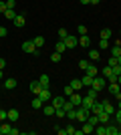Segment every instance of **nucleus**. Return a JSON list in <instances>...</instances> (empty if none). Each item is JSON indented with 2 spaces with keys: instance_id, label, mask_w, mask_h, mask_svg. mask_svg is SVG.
<instances>
[{
  "instance_id": "obj_1",
  "label": "nucleus",
  "mask_w": 121,
  "mask_h": 135,
  "mask_svg": "<svg viewBox=\"0 0 121 135\" xmlns=\"http://www.w3.org/2000/svg\"><path fill=\"white\" fill-rule=\"evenodd\" d=\"M91 87H93L95 91H99V93H101V91L107 87V79H105L103 75H97V77H93V85H91Z\"/></svg>"
},
{
  "instance_id": "obj_2",
  "label": "nucleus",
  "mask_w": 121,
  "mask_h": 135,
  "mask_svg": "<svg viewBox=\"0 0 121 135\" xmlns=\"http://www.w3.org/2000/svg\"><path fill=\"white\" fill-rule=\"evenodd\" d=\"M20 49H22L24 52H28V55H38V51H36V45H35V40H24Z\"/></svg>"
},
{
  "instance_id": "obj_3",
  "label": "nucleus",
  "mask_w": 121,
  "mask_h": 135,
  "mask_svg": "<svg viewBox=\"0 0 121 135\" xmlns=\"http://www.w3.org/2000/svg\"><path fill=\"white\" fill-rule=\"evenodd\" d=\"M89 109L87 107H83V105H79V107H77V121H81V123H85L87 121V117H89Z\"/></svg>"
},
{
  "instance_id": "obj_4",
  "label": "nucleus",
  "mask_w": 121,
  "mask_h": 135,
  "mask_svg": "<svg viewBox=\"0 0 121 135\" xmlns=\"http://www.w3.org/2000/svg\"><path fill=\"white\" fill-rule=\"evenodd\" d=\"M107 89H109V93L113 97H117V99L121 97V85L119 83H107Z\"/></svg>"
},
{
  "instance_id": "obj_5",
  "label": "nucleus",
  "mask_w": 121,
  "mask_h": 135,
  "mask_svg": "<svg viewBox=\"0 0 121 135\" xmlns=\"http://www.w3.org/2000/svg\"><path fill=\"white\" fill-rule=\"evenodd\" d=\"M69 101L73 103V105H75V107H79L81 103H83V97L79 95V91H75V93H71V95H69Z\"/></svg>"
},
{
  "instance_id": "obj_6",
  "label": "nucleus",
  "mask_w": 121,
  "mask_h": 135,
  "mask_svg": "<svg viewBox=\"0 0 121 135\" xmlns=\"http://www.w3.org/2000/svg\"><path fill=\"white\" fill-rule=\"evenodd\" d=\"M16 85H18V81L14 79V77H8V79H4V89H6V91L16 89Z\"/></svg>"
},
{
  "instance_id": "obj_7",
  "label": "nucleus",
  "mask_w": 121,
  "mask_h": 135,
  "mask_svg": "<svg viewBox=\"0 0 121 135\" xmlns=\"http://www.w3.org/2000/svg\"><path fill=\"white\" fill-rule=\"evenodd\" d=\"M36 97H38V99H40L42 103L51 101V99H52V95H51V89H42V91H40V93H38Z\"/></svg>"
},
{
  "instance_id": "obj_8",
  "label": "nucleus",
  "mask_w": 121,
  "mask_h": 135,
  "mask_svg": "<svg viewBox=\"0 0 121 135\" xmlns=\"http://www.w3.org/2000/svg\"><path fill=\"white\" fill-rule=\"evenodd\" d=\"M65 45H67V49H75V46L79 45V40H77V36H73V34H69V36L65 38Z\"/></svg>"
},
{
  "instance_id": "obj_9",
  "label": "nucleus",
  "mask_w": 121,
  "mask_h": 135,
  "mask_svg": "<svg viewBox=\"0 0 121 135\" xmlns=\"http://www.w3.org/2000/svg\"><path fill=\"white\" fill-rule=\"evenodd\" d=\"M12 133V125L8 123V121H2V125H0V135H10Z\"/></svg>"
},
{
  "instance_id": "obj_10",
  "label": "nucleus",
  "mask_w": 121,
  "mask_h": 135,
  "mask_svg": "<svg viewBox=\"0 0 121 135\" xmlns=\"http://www.w3.org/2000/svg\"><path fill=\"white\" fill-rule=\"evenodd\" d=\"M93 103H95V97H91V95H85V97H83V103H81V105H83V107H87L89 111H91Z\"/></svg>"
},
{
  "instance_id": "obj_11",
  "label": "nucleus",
  "mask_w": 121,
  "mask_h": 135,
  "mask_svg": "<svg viewBox=\"0 0 121 135\" xmlns=\"http://www.w3.org/2000/svg\"><path fill=\"white\" fill-rule=\"evenodd\" d=\"M38 83L42 85V89H49V85H51V77H49L46 73H42V75L38 77Z\"/></svg>"
},
{
  "instance_id": "obj_12",
  "label": "nucleus",
  "mask_w": 121,
  "mask_h": 135,
  "mask_svg": "<svg viewBox=\"0 0 121 135\" xmlns=\"http://www.w3.org/2000/svg\"><path fill=\"white\" fill-rule=\"evenodd\" d=\"M24 22H26V18H24V14H16V18L12 20V24H14L16 28H22V26H24Z\"/></svg>"
},
{
  "instance_id": "obj_13",
  "label": "nucleus",
  "mask_w": 121,
  "mask_h": 135,
  "mask_svg": "<svg viewBox=\"0 0 121 135\" xmlns=\"http://www.w3.org/2000/svg\"><path fill=\"white\" fill-rule=\"evenodd\" d=\"M65 101H67L65 97H52V103H51V105H52L55 109H57V107H63V105H65Z\"/></svg>"
},
{
  "instance_id": "obj_14",
  "label": "nucleus",
  "mask_w": 121,
  "mask_h": 135,
  "mask_svg": "<svg viewBox=\"0 0 121 135\" xmlns=\"http://www.w3.org/2000/svg\"><path fill=\"white\" fill-rule=\"evenodd\" d=\"M79 45L85 46V49H89V46H91V38H89V34H83V36H81V38H79Z\"/></svg>"
},
{
  "instance_id": "obj_15",
  "label": "nucleus",
  "mask_w": 121,
  "mask_h": 135,
  "mask_svg": "<svg viewBox=\"0 0 121 135\" xmlns=\"http://www.w3.org/2000/svg\"><path fill=\"white\" fill-rule=\"evenodd\" d=\"M89 59H91L93 62L99 61V59H101V52H99L97 49H89Z\"/></svg>"
},
{
  "instance_id": "obj_16",
  "label": "nucleus",
  "mask_w": 121,
  "mask_h": 135,
  "mask_svg": "<svg viewBox=\"0 0 121 135\" xmlns=\"http://www.w3.org/2000/svg\"><path fill=\"white\" fill-rule=\"evenodd\" d=\"M30 91H32L35 95H38L40 91H42V85H40L38 81H32V83H30Z\"/></svg>"
},
{
  "instance_id": "obj_17",
  "label": "nucleus",
  "mask_w": 121,
  "mask_h": 135,
  "mask_svg": "<svg viewBox=\"0 0 121 135\" xmlns=\"http://www.w3.org/2000/svg\"><path fill=\"white\" fill-rule=\"evenodd\" d=\"M107 135H119V125L107 123Z\"/></svg>"
},
{
  "instance_id": "obj_18",
  "label": "nucleus",
  "mask_w": 121,
  "mask_h": 135,
  "mask_svg": "<svg viewBox=\"0 0 121 135\" xmlns=\"http://www.w3.org/2000/svg\"><path fill=\"white\" fill-rule=\"evenodd\" d=\"M85 73L89 75V77H97V75H99V71H97V67H95V65H89V67L85 69Z\"/></svg>"
},
{
  "instance_id": "obj_19",
  "label": "nucleus",
  "mask_w": 121,
  "mask_h": 135,
  "mask_svg": "<svg viewBox=\"0 0 121 135\" xmlns=\"http://www.w3.org/2000/svg\"><path fill=\"white\" fill-rule=\"evenodd\" d=\"M8 121H10V123L18 121V109H10V111H8Z\"/></svg>"
},
{
  "instance_id": "obj_20",
  "label": "nucleus",
  "mask_w": 121,
  "mask_h": 135,
  "mask_svg": "<svg viewBox=\"0 0 121 135\" xmlns=\"http://www.w3.org/2000/svg\"><path fill=\"white\" fill-rule=\"evenodd\" d=\"M103 111H105V113H109V115H113V113H115V107H113L109 101H103Z\"/></svg>"
},
{
  "instance_id": "obj_21",
  "label": "nucleus",
  "mask_w": 121,
  "mask_h": 135,
  "mask_svg": "<svg viewBox=\"0 0 121 135\" xmlns=\"http://www.w3.org/2000/svg\"><path fill=\"white\" fill-rule=\"evenodd\" d=\"M69 85H71V87H73L75 91H81V89H83V81H81V79H73Z\"/></svg>"
},
{
  "instance_id": "obj_22",
  "label": "nucleus",
  "mask_w": 121,
  "mask_h": 135,
  "mask_svg": "<svg viewBox=\"0 0 121 135\" xmlns=\"http://www.w3.org/2000/svg\"><path fill=\"white\" fill-rule=\"evenodd\" d=\"M2 16H4L6 20H14V18H16V14H14V8H6V12L2 14Z\"/></svg>"
},
{
  "instance_id": "obj_23",
  "label": "nucleus",
  "mask_w": 121,
  "mask_h": 135,
  "mask_svg": "<svg viewBox=\"0 0 121 135\" xmlns=\"http://www.w3.org/2000/svg\"><path fill=\"white\" fill-rule=\"evenodd\" d=\"M55 51H57V52H61V55H63V52L67 51V45H65V40H59L57 45H55Z\"/></svg>"
},
{
  "instance_id": "obj_24",
  "label": "nucleus",
  "mask_w": 121,
  "mask_h": 135,
  "mask_svg": "<svg viewBox=\"0 0 121 135\" xmlns=\"http://www.w3.org/2000/svg\"><path fill=\"white\" fill-rule=\"evenodd\" d=\"M103 111V103H93V107H91V113H95V115H99V113Z\"/></svg>"
},
{
  "instance_id": "obj_25",
  "label": "nucleus",
  "mask_w": 121,
  "mask_h": 135,
  "mask_svg": "<svg viewBox=\"0 0 121 135\" xmlns=\"http://www.w3.org/2000/svg\"><path fill=\"white\" fill-rule=\"evenodd\" d=\"M81 131H83V133H93V131H95V127H93L89 121H85V123H83V127H81Z\"/></svg>"
},
{
  "instance_id": "obj_26",
  "label": "nucleus",
  "mask_w": 121,
  "mask_h": 135,
  "mask_svg": "<svg viewBox=\"0 0 121 135\" xmlns=\"http://www.w3.org/2000/svg\"><path fill=\"white\" fill-rule=\"evenodd\" d=\"M95 133H97V135H107V125L99 123L97 127H95Z\"/></svg>"
},
{
  "instance_id": "obj_27",
  "label": "nucleus",
  "mask_w": 121,
  "mask_h": 135,
  "mask_svg": "<svg viewBox=\"0 0 121 135\" xmlns=\"http://www.w3.org/2000/svg\"><path fill=\"white\" fill-rule=\"evenodd\" d=\"M99 123H103V125L109 123V113H105V111L99 113Z\"/></svg>"
},
{
  "instance_id": "obj_28",
  "label": "nucleus",
  "mask_w": 121,
  "mask_h": 135,
  "mask_svg": "<svg viewBox=\"0 0 121 135\" xmlns=\"http://www.w3.org/2000/svg\"><path fill=\"white\" fill-rule=\"evenodd\" d=\"M87 121H89L93 127H97V125H99V115H95V113H93V115H89V117H87Z\"/></svg>"
},
{
  "instance_id": "obj_29",
  "label": "nucleus",
  "mask_w": 121,
  "mask_h": 135,
  "mask_svg": "<svg viewBox=\"0 0 121 135\" xmlns=\"http://www.w3.org/2000/svg\"><path fill=\"white\" fill-rule=\"evenodd\" d=\"M35 45H36V49H42V46H45V36H35Z\"/></svg>"
},
{
  "instance_id": "obj_30",
  "label": "nucleus",
  "mask_w": 121,
  "mask_h": 135,
  "mask_svg": "<svg viewBox=\"0 0 121 135\" xmlns=\"http://www.w3.org/2000/svg\"><path fill=\"white\" fill-rule=\"evenodd\" d=\"M30 107H32V109H42V101H40L38 97H35L32 103H30Z\"/></svg>"
},
{
  "instance_id": "obj_31",
  "label": "nucleus",
  "mask_w": 121,
  "mask_h": 135,
  "mask_svg": "<svg viewBox=\"0 0 121 135\" xmlns=\"http://www.w3.org/2000/svg\"><path fill=\"white\" fill-rule=\"evenodd\" d=\"M81 81H83V87H91V85H93V77H89L87 73H85V77H83Z\"/></svg>"
},
{
  "instance_id": "obj_32",
  "label": "nucleus",
  "mask_w": 121,
  "mask_h": 135,
  "mask_svg": "<svg viewBox=\"0 0 121 135\" xmlns=\"http://www.w3.org/2000/svg\"><path fill=\"white\" fill-rule=\"evenodd\" d=\"M67 119H71V121H75V119H77V107H73V109L67 111Z\"/></svg>"
},
{
  "instance_id": "obj_33",
  "label": "nucleus",
  "mask_w": 121,
  "mask_h": 135,
  "mask_svg": "<svg viewBox=\"0 0 121 135\" xmlns=\"http://www.w3.org/2000/svg\"><path fill=\"white\" fill-rule=\"evenodd\" d=\"M101 38H105V40L111 38V30L109 28H103V30H101Z\"/></svg>"
},
{
  "instance_id": "obj_34",
  "label": "nucleus",
  "mask_w": 121,
  "mask_h": 135,
  "mask_svg": "<svg viewBox=\"0 0 121 135\" xmlns=\"http://www.w3.org/2000/svg\"><path fill=\"white\" fill-rule=\"evenodd\" d=\"M45 115L49 117V115H55V107L52 105H45Z\"/></svg>"
},
{
  "instance_id": "obj_35",
  "label": "nucleus",
  "mask_w": 121,
  "mask_h": 135,
  "mask_svg": "<svg viewBox=\"0 0 121 135\" xmlns=\"http://www.w3.org/2000/svg\"><path fill=\"white\" fill-rule=\"evenodd\" d=\"M119 55H121V46L115 45L113 49H111V56H119Z\"/></svg>"
},
{
  "instance_id": "obj_36",
  "label": "nucleus",
  "mask_w": 121,
  "mask_h": 135,
  "mask_svg": "<svg viewBox=\"0 0 121 135\" xmlns=\"http://www.w3.org/2000/svg\"><path fill=\"white\" fill-rule=\"evenodd\" d=\"M65 131H67V135H75V133H77L75 125H67V127H65Z\"/></svg>"
},
{
  "instance_id": "obj_37",
  "label": "nucleus",
  "mask_w": 121,
  "mask_h": 135,
  "mask_svg": "<svg viewBox=\"0 0 121 135\" xmlns=\"http://www.w3.org/2000/svg\"><path fill=\"white\" fill-rule=\"evenodd\" d=\"M51 61H52V62H61V52L55 51V52L51 55Z\"/></svg>"
},
{
  "instance_id": "obj_38",
  "label": "nucleus",
  "mask_w": 121,
  "mask_h": 135,
  "mask_svg": "<svg viewBox=\"0 0 121 135\" xmlns=\"http://www.w3.org/2000/svg\"><path fill=\"white\" fill-rule=\"evenodd\" d=\"M77 32H79V36L87 34V26H85V24H79V26H77Z\"/></svg>"
},
{
  "instance_id": "obj_39",
  "label": "nucleus",
  "mask_w": 121,
  "mask_h": 135,
  "mask_svg": "<svg viewBox=\"0 0 121 135\" xmlns=\"http://www.w3.org/2000/svg\"><path fill=\"white\" fill-rule=\"evenodd\" d=\"M63 93H65V97H69L71 93H75V89H73L71 85H67V87H65V89H63Z\"/></svg>"
},
{
  "instance_id": "obj_40",
  "label": "nucleus",
  "mask_w": 121,
  "mask_h": 135,
  "mask_svg": "<svg viewBox=\"0 0 121 135\" xmlns=\"http://www.w3.org/2000/svg\"><path fill=\"white\" fill-rule=\"evenodd\" d=\"M99 49H109V40L101 38V40H99Z\"/></svg>"
},
{
  "instance_id": "obj_41",
  "label": "nucleus",
  "mask_w": 121,
  "mask_h": 135,
  "mask_svg": "<svg viewBox=\"0 0 121 135\" xmlns=\"http://www.w3.org/2000/svg\"><path fill=\"white\" fill-rule=\"evenodd\" d=\"M67 36H69V32H67L65 28H61V30H59V38H61V40H65Z\"/></svg>"
},
{
  "instance_id": "obj_42",
  "label": "nucleus",
  "mask_w": 121,
  "mask_h": 135,
  "mask_svg": "<svg viewBox=\"0 0 121 135\" xmlns=\"http://www.w3.org/2000/svg\"><path fill=\"white\" fill-rule=\"evenodd\" d=\"M0 121H8V111L0 109Z\"/></svg>"
},
{
  "instance_id": "obj_43",
  "label": "nucleus",
  "mask_w": 121,
  "mask_h": 135,
  "mask_svg": "<svg viewBox=\"0 0 121 135\" xmlns=\"http://www.w3.org/2000/svg\"><path fill=\"white\" fill-rule=\"evenodd\" d=\"M111 69H113V75H115V77L121 75V65H115V67H111Z\"/></svg>"
},
{
  "instance_id": "obj_44",
  "label": "nucleus",
  "mask_w": 121,
  "mask_h": 135,
  "mask_svg": "<svg viewBox=\"0 0 121 135\" xmlns=\"http://www.w3.org/2000/svg\"><path fill=\"white\" fill-rule=\"evenodd\" d=\"M73 107H75V105H73V103H71L69 99H67V101H65V105H63V109H65V111H69V109H73Z\"/></svg>"
},
{
  "instance_id": "obj_45",
  "label": "nucleus",
  "mask_w": 121,
  "mask_h": 135,
  "mask_svg": "<svg viewBox=\"0 0 121 135\" xmlns=\"http://www.w3.org/2000/svg\"><path fill=\"white\" fill-rule=\"evenodd\" d=\"M89 65H91V62H89V61H85V59H83V61H79V67L83 69V71H85V69L89 67Z\"/></svg>"
},
{
  "instance_id": "obj_46",
  "label": "nucleus",
  "mask_w": 121,
  "mask_h": 135,
  "mask_svg": "<svg viewBox=\"0 0 121 135\" xmlns=\"http://www.w3.org/2000/svg\"><path fill=\"white\" fill-rule=\"evenodd\" d=\"M117 65V56H109V67H115Z\"/></svg>"
},
{
  "instance_id": "obj_47",
  "label": "nucleus",
  "mask_w": 121,
  "mask_h": 135,
  "mask_svg": "<svg viewBox=\"0 0 121 135\" xmlns=\"http://www.w3.org/2000/svg\"><path fill=\"white\" fill-rule=\"evenodd\" d=\"M14 6H16L14 0H6V8H14Z\"/></svg>"
},
{
  "instance_id": "obj_48",
  "label": "nucleus",
  "mask_w": 121,
  "mask_h": 135,
  "mask_svg": "<svg viewBox=\"0 0 121 135\" xmlns=\"http://www.w3.org/2000/svg\"><path fill=\"white\" fill-rule=\"evenodd\" d=\"M4 12H6V2L0 0V14H4Z\"/></svg>"
},
{
  "instance_id": "obj_49",
  "label": "nucleus",
  "mask_w": 121,
  "mask_h": 135,
  "mask_svg": "<svg viewBox=\"0 0 121 135\" xmlns=\"http://www.w3.org/2000/svg\"><path fill=\"white\" fill-rule=\"evenodd\" d=\"M6 34H8V30H6L4 26H0V38H2V36H6Z\"/></svg>"
},
{
  "instance_id": "obj_50",
  "label": "nucleus",
  "mask_w": 121,
  "mask_h": 135,
  "mask_svg": "<svg viewBox=\"0 0 121 135\" xmlns=\"http://www.w3.org/2000/svg\"><path fill=\"white\" fill-rule=\"evenodd\" d=\"M4 67H6V61L2 59V56H0V69H4Z\"/></svg>"
},
{
  "instance_id": "obj_51",
  "label": "nucleus",
  "mask_w": 121,
  "mask_h": 135,
  "mask_svg": "<svg viewBox=\"0 0 121 135\" xmlns=\"http://www.w3.org/2000/svg\"><path fill=\"white\" fill-rule=\"evenodd\" d=\"M81 4H91V0H79Z\"/></svg>"
},
{
  "instance_id": "obj_52",
  "label": "nucleus",
  "mask_w": 121,
  "mask_h": 135,
  "mask_svg": "<svg viewBox=\"0 0 121 135\" xmlns=\"http://www.w3.org/2000/svg\"><path fill=\"white\" fill-rule=\"evenodd\" d=\"M99 2H101V0H91V4H93V6H97Z\"/></svg>"
},
{
  "instance_id": "obj_53",
  "label": "nucleus",
  "mask_w": 121,
  "mask_h": 135,
  "mask_svg": "<svg viewBox=\"0 0 121 135\" xmlns=\"http://www.w3.org/2000/svg\"><path fill=\"white\" fill-rule=\"evenodd\" d=\"M4 79V73H2V69H0V81Z\"/></svg>"
},
{
  "instance_id": "obj_54",
  "label": "nucleus",
  "mask_w": 121,
  "mask_h": 135,
  "mask_svg": "<svg viewBox=\"0 0 121 135\" xmlns=\"http://www.w3.org/2000/svg\"><path fill=\"white\" fill-rule=\"evenodd\" d=\"M117 65H121V55H119V56H117Z\"/></svg>"
},
{
  "instance_id": "obj_55",
  "label": "nucleus",
  "mask_w": 121,
  "mask_h": 135,
  "mask_svg": "<svg viewBox=\"0 0 121 135\" xmlns=\"http://www.w3.org/2000/svg\"><path fill=\"white\" fill-rule=\"evenodd\" d=\"M117 109H121V97H119V103H117Z\"/></svg>"
},
{
  "instance_id": "obj_56",
  "label": "nucleus",
  "mask_w": 121,
  "mask_h": 135,
  "mask_svg": "<svg viewBox=\"0 0 121 135\" xmlns=\"http://www.w3.org/2000/svg\"><path fill=\"white\" fill-rule=\"evenodd\" d=\"M117 125H119V135H121V121H117Z\"/></svg>"
},
{
  "instance_id": "obj_57",
  "label": "nucleus",
  "mask_w": 121,
  "mask_h": 135,
  "mask_svg": "<svg viewBox=\"0 0 121 135\" xmlns=\"http://www.w3.org/2000/svg\"><path fill=\"white\" fill-rule=\"evenodd\" d=\"M117 83H119V85H121V75H119V77H117Z\"/></svg>"
},
{
  "instance_id": "obj_58",
  "label": "nucleus",
  "mask_w": 121,
  "mask_h": 135,
  "mask_svg": "<svg viewBox=\"0 0 121 135\" xmlns=\"http://www.w3.org/2000/svg\"><path fill=\"white\" fill-rule=\"evenodd\" d=\"M0 125H2V121H0Z\"/></svg>"
},
{
  "instance_id": "obj_59",
  "label": "nucleus",
  "mask_w": 121,
  "mask_h": 135,
  "mask_svg": "<svg viewBox=\"0 0 121 135\" xmlns=\"http://www.w3.org/2000/svg\"><path fill=\"white\" fill-rule=\"evenodd\" d=\"M119 34H121V30H119Z\"/></svg>"
}]
</instances>
